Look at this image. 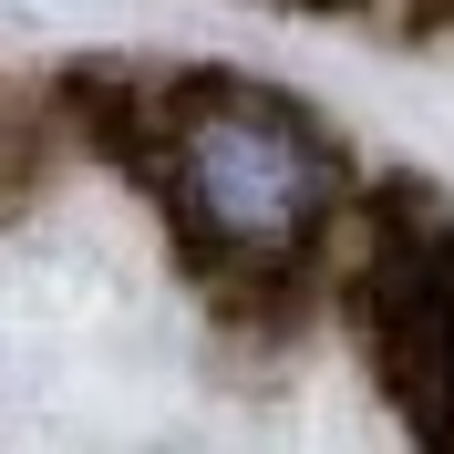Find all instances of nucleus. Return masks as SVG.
<instances>
[{"label": "nucleus", "instance_id": "nucleus-1", "mask_svg": "<svg viewBox=\"0 0 454 454\" xmlns=\"http://www.w3.org/2000/svg\"><path fill=\"white\" fill-rule=\"evenodd\" d=\"M73 135L176 217L217 300L300 310V269L351 207V155L300 93L238 73H73Z\"/></svg>", "mask_w": 454, "mask_h": 454}, {"label": "nucleus", "instance_id": "nucleus-2", "mask_svg": "<svg viewBox=\"0 0 454 454\" xmlns=\"http://www.w3.org/2000/svg\"><path fill=\"white\" fill-rule=\"evenodd\" d=\"M351 320H362L372 372L403 393L413 434L454 444V207H434V197H372Z\"/></svg>", "mask_w": 454, "mask_h": 454}]
</instances>
